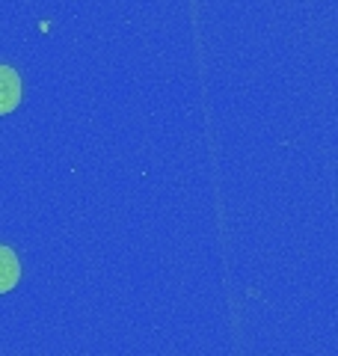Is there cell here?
<instances>
[{
	"instance_id": "obj_1",
	"label": "cell",
	"mask_w": 338,
	"mask_h": 356,
	"mask_svg": "<svg viewBox=\"0 0 338 356\" xmlns=\"http://www.w3.org/2000/svg\"><path fill=\"white\" fill-rule=\"evenodd\" d=\"M21 104V77L15 69L0 65V116L13 113Z\"/></svg>"
},
{
	"instance_id": "obj_2",
	"label": "cell",
	"mask_w": 338,
	"mask_h": 356,
	"mask_svg": "<svg viewBox=\"0 0 338 356\" xmlns=\"http://www.w3.org/2000/svg\"><path fill=\"white\" fill-rule=\"evenodd\" d=\"M21 280V261H18V255L15 250H9L0 243V294H6V291H13V288L18 285Z\"/></svg>"
}]
</instances>
